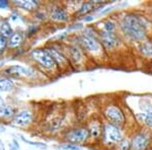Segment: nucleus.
I'll list each match as a JSON object with an SVG mask.
<instances>
[{
    "label": "nucleus",
    "mask_w": 152,
    "mask_h": 150,
    "mask_svg": "<svg viewBox=\"0 0 152 150\" xmlns=\"http://www.w3.org/2000/svg\"><path fill=\"white\" fill-rule=\"evenodd\" d=\"M151 21L137 12H125L118 18L120 35L125 41L135 45L149 38Z\"/></svg>",
    "instance_id": "1"
},
{
    "label": "nucleus",
    "mask_w": 152,
    "mask_h": 150,
    "mask_svg": "<svg viewBox=\"0 0 152 150\" xmlns=\"http://www.w3.org/2000/svg\"><path fill=\"white\" fill-rule=\"evenodd\" d=\"M91 31L92 29H87L86 31H84V33L77 38V44L81 47L85 53L91 56L94 60H99L102 59L104 55H107V52L99 40L97 29H95V31L94 33Z\"/></svg>",
    "instance_id": "2"
},
{
    "label": "nucleus",
    "mask_w": 152,
    "mask_h": 150,
    "mask_svg": "<svg viewBox=\"0 0 152 150\" xmlns=\"http://www.w3.org/2000/svg\"><path fill=\"white\" fill-rule=\"evenodd\" d=\"M102 118L104 122L124 129L127 124V116L123 108L116 102H109L102 105Z\"/></svg>",
    "instance_id": "3"
},
{
    "label": "nucleus",
    "mask_w": 152,
    "mask_h": 150,
    "mask_svg": "<svg viewBox=\"0 0 152 150\" xmlns=\"http://www.w3.org/2000/svg\"><path fill=\"white\" fill-rule=\"evenodd\" d=\"M134 117L136 121L140 123L142 127L152 131V98L147 95H141L138 98L137 107L134 110Z\"/></svg>",
    "instance_id": "4"
},
{
    "label": "nucleus",
    "mask_w": 152,
    "mask_h": 150,
    "mask_svg": "<svg viewBox=\"0 0 152 150\" xmlns=\"http://www.w3.org/2000/svg\"><path fill=\"white\" fill-rule=\"evenodd\" d=\"M124 137L125 136L123 133V129L104 121L100 143L104 145V147L116 148L117 145L123 140Z\"/></svg>",
    "instance_id": "5"
},
{
    "label": "nucleus",
    "mask_w": 152,
    "mask_h": 150,
    "mask_svg": "<svg viewBox=\"0 0 152 150\" xmlns=\"http://www.w3.org/2000/svg\"><path fill=\"white\" fill-rule=\"evenodd\" d=\"M131 139V150H147L150 147L152 136L151 130L142 127L138 131H135Z\"/></svg>",
    "instance_id": "6"
},
{
    "label": "nucleus",
    "mask_w": 152,
    "mask_h": 150,
    "mask_svg": "<svg viewBox=\"0 0 152 150\" xmlns=\"http://www.w3.org/2000/svg\"><path fill=\"white\" fill-rule=\"evenodd\" d=\"M97 33H99V40L107 54L118 51V49L123 43V38L118 33H107L102 31H97Z\"/></svg>",
    "instance_id": "7"
},
{
    "label": "nucleus",
    "mask_w": 152,
    "mask_h": 150,
    "mask_svg": "<svg viewBox=\"0 0 152 150\" xmlns=\"http://www.w3.org/2000/svg\"><path fill=\"white\" fill-rule=\"evenodd\" d=\"M89 131L86 126H79L70 129L66 132L65 139L67 140V143L71 144H82L89 140Z\"/></svg>",
    "instance_id": "8"
},
{
    "label": "nucleus",
    "mask_w": 152,
    "mask_h": 150,
    "mask_svg": "<svg viewBox=\"0 0 152 150\" xmlns=\"http://www.w3.org/2000/svg\"><path fill=\"white\" fill-rule=\"evenodd\" d=\"M31 56L36 62H38L42 67L46 69H53L57 66L54 59L51 57V55L46 49H35L31 51Z\"/></svg>",
    "instance_id": "9"
},
{
    "label": "nucleus",
    "mask_w": 152,
    "mask_h": 150,
    "mask_svg": "<svg viewBox=\"0 0 152 150\" xmlns=\"http://www.w3.org/2000/svg\"><path fill=\"white\" fill-rule=\"evenodd\" d=\"M102 126H104V120L102 117H94L89 124L87 125V129L89 131L90 140L94 142H100L102 134Z\"/></svg>",
    "instance_id": "10"
},
{
    "label": "nucleus",
    "mask_w": 152,
    "mask_h": 150,
    "mask_svg": "<svg viewBox=\"0 0 152 150\" xmlns=\"http://www.w3.org/2000/svg\"><path fill=\"white\" fill-rule=\"evenodd\" d=\"M136 50L139 55L143 59L148 61L152 60V38L149 37L146 40L142 41L141 43L136 45Z\"/></svg>",
    "instance_id": "11"
},
{
    "label": "nucleus",
    "mask_w": 152,
    "mask_h": 150,
    "mask_svg": "<svg viewBox=\"0 0 152 150\" xmlns=\"http://www.w3.org/2000/svg\"><path fill=\"white\" fill-rule=\"evenodd\" d=\"M85 52L81 49L79 45H73L69 48V57L70 60L76 66H81L85 61Z\"/></svg>",
    "instance_id": "12"
},
{
    "label": "nucleus",
    "mask_w": 152,
    "mask_h": 150,
    "mask_svg": "<svg viewBox=\"0 0 152 150\" xmlns=\"http://www.w3.org/2000/svg\"><path fill=\"white\" fill-rule=\"evenodd\" d=\"M34 116L31 114V112H29L28 110H23L21 112H19L18 114L14 115L13 119H12V124L15 126L23 127L26 125L31 124L33 121Z\"/></svg>",
    "instance_id": "13"
},
{
    "label": "nucleus",
    "mask_w": 152,
    "mask_h": 150,
    "mask_svg": "<svg viewBox=\"0 0 152 150\" xmlns=\"http://www.w3.org/2000/svg\"><path fill=\"white\" fill-rule=\"evenodd\" d=\"M46 50L48 51V53L50 54L51 57L54 59V61H55L57 65H59L62 68L68 67V65H69V58L66 57L61 51L53 48V47H49Z\"/></svg>",
    "instance_id": "14"
},
{
    "label": "nucleus",
    "mask_w": 152,
    "mask_h": 150,
    "mask_svg": "<svg viewBox=\"0 0 152 150\" xmlns=\"http://www.w3.org/2000/svg\"><path fill=\"white\" fill-rule=\"evenodd\" d=\"M5 72L10 76L20 77V76H28V75L33 74L34 71L31 70V68H26V67H23V66L14 65V66L9 67L8 69H6Z\"/></svg>",
    "instance_id": "15"
},
{
    "label": "nucleus",
    "mask_w": 152,
    "mask_h": 150,
    "mask_svg": "<svg viewBox=\"0 0 152 150\" xmlns=\"http://www.w3.org/2000/svg\"><path fill=\"white\" fill-rule=\"evenodd\" d=\"M68 18H69L68 12L61 7H55L51 12V18L55 21H66Z\"/></svg>",
    "instance_id": "16"
},
{
    "label": "nucleus",
    "mask_w": 152,
    "mask_h": 150,
    "mask_svg": "<svg viewBox=\"0 0 152 150\" xmlns=\"http://www.w3.org/2000/svg\"><path fill=\"white\" fill-rule=\"evenodd\" d=\"M14 4L20 8L26 9V10L33 11L38 7L39 2L35 1V0H21V1H14Z\"/></svg>",
    "instance_id": "17"
},
{
    "label": "nucleus",
    "mask_w": 152,
    "mask_h": 150,
    "mask_svg": "<svg viewBox=\"0 0 152 150\" xmlns=\"http://www.w3.org/2000/svg\"><path fill=\"white\" fill-rule=\"evenodd\" d=\"M0 34H1L2 37L4 38H8V37H11L13 31H12V29L7 21H3L1 24H0Z\"/></svg>",
    "instance_id": "18"
},
{
    "label": "nucleus",
    "mask_w": 152,
    "mask_h": 150,
    "mask_svg": "<svg viewBox=\"0 0 152 150\" xmlns=\"http://www.w3.org/2000/svg\"><path fill=\"white\" fill-rule=\"evenodd\" d=\"M13 88V82L9 78H0V92L9 91Z\"/></svg>",
    "instance_id": "19"
},
{
    "label": "nucleus",
    "mask_w": 152,
    "mask_h": 150,
    "mask_svg": "<svg viewBox=\"0 0 152 150\" xmlns=\"http://www.w3.org/2000/svg\"><path fill=\"white\" fill-rule=\"evenodd\" d=\"M116 150H131V139L129 137H124L123 140L117 145Z\"/></svg>",
    "instance_id": "20"
},
{
    "label": "nucleus",
    "mask_w": 152,
    "mask_h": 150,
    "mask_svg": "<svg viewBox=\"0 0 152 150\" xmlns=\"http://www.w3.org/2000/svg\"><path fill=\"white\" fill-rule=\"evenodd\" d=\"M94 8V3L92 2H85V3H82V5L80 6L79 10H78V13L79 14H87L89 13L90 11H92Z\"/></svg>",
    "instance_id": "21"
},
{
    "label": "nucleus",
    "mask_w": 152,
    "mask_h": 150,
    "mask_svg": "<svg viewBox=\"0 0 152 150\" xmlns=\"http://www.w3.org/2000/svg\"><path fill=\"white\" fill-rule=\"evenodd\" d=\"M21 41H23V37H21L20 34H18V33L13 34V35L10 37V40H9V46L18 47L19 44L21 43Z\"/></svg>",
    "instance_id": "22"
},
{
    "label": "nucleus",
    "mask_w": 152,
    "mask_h": 150,
    "mask_svg": "<svg viewBox=\"0 0 152 150\" xmlns=\"http://www.w3.org/2000/svg\"><path fill=\"white\" fill-rule=\"evenodd\" d=\"M14 113V110L9 107H2L0 108V118L3 117H9V116H12Z\"/></svg>",
    "instance_id": "23"
},
{
    "label": "nucleus",
    "mask_w": 152,
    "mask_h": 150,
    "mask_svg": "<svg viewBox=\"0 0 152 150\" xmlns=\"http://www.w3.org/2000/svg\"><path fill=\"white\" fill-rule=\"evenodd\" d=\"M60 148L65 149V150H80V147L78 145L75 144H71V143H65V144H61Z\"/></svg>",
    "instance_id": "24"
},
{
    "label": "nucleus",
    "mask_w": 152,
    "mask_h": 150,
    "mask_svg": "<svg viewBox=\"0 0 152 150\" xmlns=\"http://www.w3.org/2000/svg\"><path fill=\"white\" fill-rule=\"evenodd\" d=\"M6 45H7V39L2 36H0V53L3 52Z\"/></svg>",
    "instance_id": "25"
},
{
    "label": "nucleus",
    "mask_w": 152,
    "mask_h": 150,
    "mask_svg": "<svg viewBox=\"0 0 152 150\" xmlns=\"http://www.w3.org/2000/svg\"><path fill=\"white\" fill-rule=\"evenodd\" d=\"M5 7H8V2L0 0V8H5Z\"/></svg>",
    "instance_id": "26"
},
{
    "label": "nucleus",
    "mask_w": 152,
    "mask_h": 150,
    "mask_svg": "<svg viewBox=\"0 0 152 150\" xmlns=\"http://www.w3.org/2000/svg\"><path fill=\"white\" fill-rule=\"evenodd\" d=\"M148 67H149V71H150V73H152V60L148 62Z\"/></svg>",
    "instance_id": "27"
},
{
    "label": "nucleus",
    "mask_w": 152,
    "mask_h": 150,
    "mask_svg": "<svg viewBox=\"0 0 152 150\" xmlns=\"http://www.w3.org/2000/svg\"><path fill=\"white\" fill-rule=\"evenodd\" d=\"M2 107H4V102L1 98V97H0V108H2Z\"/></svg>",
    "instance_id": "28"
}]
</instances>
